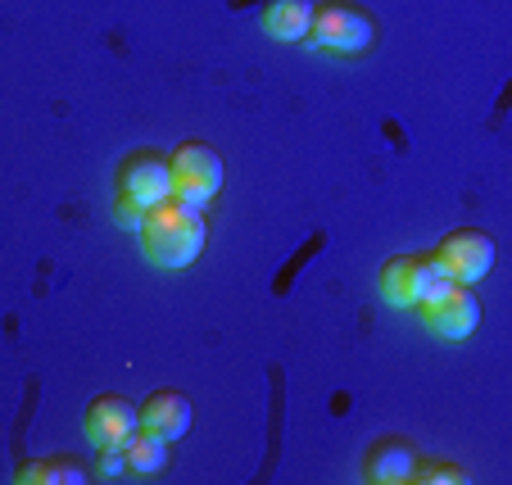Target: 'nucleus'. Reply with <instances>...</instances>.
Instances as JSON below:
<instances>
[{
	"mask_svg": "<svg viewBox=\"0 0 512 485\" xmlns=\"http://www.w3.org/2000/svg\"><path fill=\"white\" fill-rule=\"evenodd\" d=\"M136 241H141V254L155 263V268H164V272L191 268L204 254V241H209L204 209H191V204H182L177 195H168V200L145 209V223H141V232H136Z\"/></svg>",
	"mask_w": 512,
	"mask_h": 485,
	"instance_id": "nucleus-1",
	"label": "nucleus"
},
{
	"mask_svg": "<svg viewBox=\"0 0 512 485\" xmlns=\"http://www.w3.org/2000/svg\"><path fill=\"white\" fill-rule=\"evenodd\" d=\"M309 50H327V55H368L377 46V19L354 0H322L313 5V23L304 32Z\"/></svg>",
	"mask_w": 512,
	"mask_h": 485,
	"instance_id": "nucleus-2",
	"label": "nucleus"
},
{
	"mask_svg": "<svg viewBox=\"0 0 512 485\" xmlns=\"http://www.w3.org/2000/svg\"><path fill=\"white\" fill-rule=\"evenodd\" d=\"M417 313H422V327L440 340H467L481 327V300H476V291L463 282H445V277L431 282V291L422 295Z\"/></svg>",
	"mask_w": 512,
	"mask_h": 485,
	"instance_id": "nucleus-3",
	"label": "nucleus"
},
{
	"mask_svg": "<svg viewBox=\"0 0 512 485\" xmlns=\"http://www.w3.org/2000/svg\"><path fill=\"white\" fill-rule=\"evenodd\" d=\"M168 173H173V195L191 209H204L213 195L223 191V155L209 146V141H182V146L168 155Z\"/></svg>",
	"mask_w": 512,
	"mask_h": 485,
	"instance_id": "nucleus-4",
	"label": "nucleus"
},
{
	"mask_svg": "<svg viewBox=\"0 0 512 485\" xmlns=\"http://www.w3.org/2000/svg\"><path fill=\"white\" fill-rule=\"evenodd\" d=\"M426 259H431L435 277L476 286V282H485L494 268V236L481 232V227H463V232H449Z\"/></svg>",
	"mask_w": 512,
	"mask_h": 485,
	"instance_id": "nucleus-5",
	"label": "nucleus"
},
{
	"mask_svg": "<svg viewBox=\"0 0 512 485\" xmlns=\"http://www.w3.org/2000/svg\"><path fill=\"white\" fill-rule=\"evenodd\" d=\"M114 191L118 195H132L136 204H159L173 195V173H168V155L159 150H132V155L118 159L114 168Z\"/></svg>",
	"mask_w": 512,
	"mask_h": 485,
	"instance_id": "nucleus-6",
	"label": "nucleus"
},
{
	"mask_svg": "<svg viewBox=\"0 0 512 485\" xmlns=\"http://www.w3.org/2000/svg\"><path fill=\"white\" fill-rule=\"evenodd\" d=\"M431 282H435V268L426 254H395L377 272V291L390 309H417L422 295L431 291Z\"/></svg>",
	"mask_w": 512,
	"mask_h": 485,
	"instance_id": "nucleus-7",
	"label": "nucleus"
},
{
	"mask_svg": "<svg viewBox=\"0 0 512 485\" xmlns=\"http://www.w3.org/2000/svg\"><path fill=\"white\" fill-rule=\"evenodd\" d=\"M136 427H141V422H136V404L127 395H96L87 404V413H82V436L96 449L123 445Z\"/></svg>",
	"mask_w": 512,
	"mask_h": 485,
	"instance_id": "nucleus-8",
	"label": "nucleus"
},
{
	"mask_svg": "<svg viewBox=\"0 0 512 485\" xmlns=\"http://www.w3.org/2000/svg\"><path fill=\"white\" fill-rule=\"evenodd\" d=\"M136 422L173 445V440H182L186 431H191L195 413H191V399H186L182 390H155L145 404H136Z\"/></svg>",
	"mask_w": 512,
	"mask_h": 485,
	"instance_id": "nucleus-9",
	"label": "nucleus"
},
{
	"mask_svg": "<svg viewBox=\"0 0 512 485\" xmlns=\"http://www.w3.org/2000/svg\"><path fill=\"white\" fill-rule=\"evenodd\" d=\"M417 454L408 440L399 436H381L377 445L363 454V481H377V485H399L408 481V472H413Z\"/></svg>",
	"mask_w": 512,
	"mask_h": 485,
	"instance_id": "nucleus-10",
	"label": "nucleus"
},
{
	"mask_svg": "<svg viewBox=\"0 0 512 485\" xmlns=\"http://www.w3.org/2000/svg\"><path fill=\"white\" fill-rule=\"evenodd\" d=\"M91 476L96 472H91L82 458L55 454V458H28V463H19L14 481L19 485H87Z\"/></svg>",
	"mask_w": 512,
	"mask_h": 485,
	"instance_id": "nucleus-11",
	"label": "nucleus"
},
{
	"mask_svg": "<svg viewBox=\"0 0 512 485\" xmlns=\"http://www.w3.org/2000/svg\"><path fill=\"white\" fill-rule=\"evenodd\" d=\"M313 5L318 0H268L259 23L272 41H304V32L313 23Z\"/></svg>",
	"mask_w": 512,
	"mask_h": 485,
	"instance_id": "nucleus-12",
	"label": "nucleus"
},
{
	"mask_svg": "<svg viewBox=\"0 0 512 485\" xmlns=\"http://www.w3.org/2000/svg\"><path fill=\"white\" fill-rule=\"evenodd\" d=\"M123 463H127V476H136V481H150V476H159L168 467V440L155 436V431L136 427L132 436L123 440Z\"/></svg>",
	"mask_w": 512,
	"mask_h": 485,
	"instance_id": "nucleus-13",
	"label": "nucleus"
},
{
	"mask_svg": "<svg viewBox=\"0 0 512 485\" xmlns=\"http://www.w3.org/2000/svg\"><path fill=\"white\" fill-rule=\"evenodd\" d=\"M408 481H422V485H467V472L458 463H422L417 458L413 463V472H408Z\"/></svg>",
	"mask_w": 512,
	"mask_h": 485,
	"instance_id": "nucleus-14",
	"label": "nucleus"
},
{
	"mask_svg": "<svg viewBox=\"0 0 512 485\" xmlns=\"http://www.w3.org/2000/svg\"><path fill=\"white\" fill-rule=\"evenodd\" d=\"M141 223H145V204H136L132 195L114 191V227H123V232H141Z\"/></svg>",
	"mask_w": 512,
	"mask_h": 485,
	"instance_id": "nucleus-15",
	"label": "nucleus"
},
{
	"mask_svg": "<svg viewBox=\"0 0 512 485\" xmlns=\"http://www.w3.org/2000/svg\"><path fill=\"white\" fill-rule=\"evenodd\" d=\"M96 476H105V481H118V476H127V463H123V445L96 449Z\"/></svg>",
	"mask_w": 512,
	"mask_h": 485,
	"instance_id": "nucleus-16",
	"label": "nucleus"
}]
</instances>
